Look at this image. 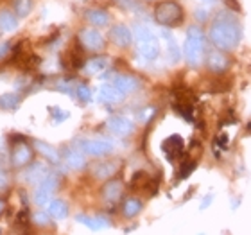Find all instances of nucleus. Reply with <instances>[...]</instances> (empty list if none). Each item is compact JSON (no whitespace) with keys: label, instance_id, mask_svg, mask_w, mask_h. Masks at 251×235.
<instances>
[{"label":"nucleus","instance_id":"obj_1","mask_svg":"<svg viewBox=\"0 0 251 235\" xmlns=\"http://www.w3.org/2000/svg\"><path fill=\"white\" fill-rule=\"evenodd\" d=\"M210 40L221 51L235 49L242 40V29L233 18H217L210 29Z\"/></svg>","mask_w":251,"mask_h":235},{"label":"nucleus","instance_id":"obj_2","mask_svg":"<svg viewBox=\"0 0 251 235\" xmlns=\"http://www.w3.org/2000/svg\"><path fill=\"white\" fill-rule=\"evenodd\" d=\"M136 38V47H138V52L144 59L147 61H154L160 54V45H158V38L154 36V32L149 29L147 26H138L135 27V36Z\"/></svg>","mask_w":251,"mask_h":235},{"label":"nucleus","instance_id":"obj_3","mask_svg":"<svg viewBox=\"0 0 251 235\" xmlns=\"http://www.w3.org/2000/svg\"><path fill=\"white\" fill-rule=\"evenodd\" d=\"M185 59L190 67H199L203 61L204 54V36L199 27H190L187 31V40H185Z\"/></svg>","mask_w":251,"mask_h":235},{"label":"nucleus","instance_id":"obj_4","mask_svg":"<svg viewBox=\"0 0 251 235\" xmlns=\"http://www.w3.org/2000/svg\"><path fill=\"white\" fill-rule=\"evenodd\" d=\"M185 15L181 5L173 2V0H165V2H160L154 9V20L160 24L162 27H174L179 26L183 22Z\"/></svg>","mask_w":251,"mask_h":235},{"label":"nucleus","instance_id":"obj_5","mask_svg":"<svg viewBox=\"0 0 251 235\" xmlns=\"http://www.w3.org/2000/svg\"><path fill=\"white\" fill-rule=\"evenodd\" d=\"M56 185H58V178L54 176V174H49L42 180L40 183V187L36 188V192H34V201L38 205H45L49 199L52 198L54 190H56Z\"/></svg>","mask_w":251,"mask_h":235},{"label":"nucleus","instance_id":"obj_6","mask_svg":"<svg viewBox=\"0 0 251 235\" xmlns=\"http://www.w3.org/2000/svg\"><path fill=\"white\" fill-rule=\"evenodd\" d=\"M81 149H83L84 155H90V157H106L113 151V146L111 142L108 140H84L81 142Z\"/></svg>","mask_w":251,"mask_h":235},{"label":"nucleus","instance_id":"obj_7","mask_svg":"<svg viewBox=\"0 0 251 235\" xmlns=\"http://www.w3.org/2000/svg\"><path fill=\"white\" fill-rule=\"evenodd\" d=\"M79 40L88 51H102L104 49V38L97 29H83L79 32Z\"/></svg>","mask_w":251,"mask_h":235},{"label":"nucleus","instance_id":"obj_8","mask_svg":"<svg viewBox=\"0 0 251 235\" xmlns=\"http://www.w3.org/2000/svg\"><path fill=\"white\" fill-rule=\"evenodd\" d=\"M110 38L111 42L115 43V45H119V47H129L131 42H133V32L124 24H117V26L111 27Z\"/></svg>","mask_w":251,"mask_h":235},{"label":"nucleus","instance_id":"obj_9","mask_svg":"<svg viewBox=\"0 0 251 235\" xmlns=\"http://www.w3.org/2000/svg\"><path fill=\"white\" fill-rule=\"evenodd\" d=\"M108 128L111 133H115L119 136H127L133 133V122L129 119H126L122 115H115L108 120Z\"/></svg>","mask_w":251,"mask_h":235},{"label":"nucleus","instance_id":"obj_10","mask_svg":"<svg viewBox=\"0 0 251 235\" xmlns=\"http://www.w3.org/2000/svg\"><path fill=\"white\" fill-rule=\"evenodd\" d=\"M31 160H32V151L31 147L25 146V144L16 146L15 151L11 153V163H13V167H25Z\"/></svg>","mask_w":251,"mask_h":235},{"label":"nucleus","instance_id":"obj_11","mask_svg":"<svg viewBox=\"0 0 251 235\" xmlns=\"http://www.w3.org/2000/svg\"><path fill=\"white\" fill-rule=\"evenodd\" d=\"M113 86L117 90H121L122 94L127 95L131 92H135L138 88V79L133 78V76H126V74H119L113 78Z\"/></svg>","mask_w":251,"mask_h":235},{"label":"nucleus","instance_id":"obj_12","mask_svg":"<svg viewBox=\"0 0 251 235\" xmlns=\"http://www.w3.org/2000/svg\"><path fill=\"white\" fill-rule=\"evenodd\" d=\"M165 42H167V59L171 63H178L179 58H181V51H179V45L176 43V38L173 36V32L163 29L162 31Z\"/></svg>","mask_w":251,"mask_h":235},{"label":"nucleus","instance_id":"obj_13","mask_svg":"<svg viewBox=\"0 0 251 235\" xmlns=\"http://www.w3.org/2000/svg\"><path fill=\"white\" fill-rule=\"evenodd\" d=\"M208 68L215 74L225 72L226 68H228V59H226L225 54L219 52V51H212L208 54Z\"/></svg>","mask_w":251,"mask_h":235},{"label":"nucleus","instance_id":"obj_14","mask_svg":"<svg viewBox=\"0 0 251 235\" xmlns=\"http://www.w3.org/2000/svg\"><path fill=\"white\" fill-rule=\"evenodd\" d=\"M122 190H124V185H122L121 182H117V180H113V182H108L102 187V198L106 199V201H117V199L122 196Z\"/></svg>","mask_w":251,"mask_h":235},{"label":"nucleus","instance_id":"obj_15","mask_svg":"<svg viewBox=\"0 0 251 235\" xmlns=\"http://www.w3.org/2000/svg\"><path fill=\"white\" fill-rule=\"evenodd\" d=\"M99 95L104 103H110V104H117V103H121V101L124 99V94H122L121 90H117L115 86H111V84L100 86Z\"/></svg>","mask_w":251,"mask_h":235},{"label":"nucleus","instance_id":"obj_16","mask_svg":"<svg viewBox=\"0 0 251 235\" xmlns=\"http://www.w3.org/2000/svg\"><path fill=\"white\" fill-rule=\"evenodd\" d=\"M163 149L167 153V158L173 160L176 155H179V153L183 151V140H181V136L179 135L169 136V140L163 142Z\"/></svg>","mask_w":251,"mask_h":235},{"label":"nucleus","instance_id":"obj_17","mask_svg":"<svg viewBox=\"0 0 251 235\" xmlns=\"http://www.w3.org/2000/svg\"><path fill=\"white\" fill-rule=\"evenodd\" d=\"M18 27V20H16V15L11 13L9 9H2L0 11V31L11 32Z\"/></svg>","mask_w":251,"mask_h":235},{"label":"nucleus","instance_id":"obj_18","mask_svg":"<svg viewBox=\"0 0 251 235\" xmlns=\"http://www.w3.org/2000/svg\"><path fill=\"white\" fill-rule=\"evenodd\" d=\"M86 20L95 27H106L110 24V15L102 9H90L86 13Z\"/></svg>","mask_w":251,"mask_h":235},{"label":"nucleus","instance_id":"obj_19","mask_svg":"<svg viewBox=\"0 0 251 235\" xmlns=\"http://www.w3.org/2000/svg\"><path fill=\"white\" fill-rule=\"evenodd\" d=\"M49 215L54 217V219H65L68 215V207L65 201L61 199H54L49 203Z\"/></svg>","mask_w":251,"mask_h":235},{"label":"nucleus","instance_id":"obj_20","mask_svg":"<svg viewBox=\"0 0 251 235\" xmlns=\"http://www.w3.org/2000/svg\"><path fill=\"white\" fill-rule=\"evenodd\" d=\"M117 162H102L99 163V165H95L94 169V174L99 180H108V178H111V174L117 173Z\"/></svg>","mask_w":251,"mask_h":235},{"label":"nucleus","instance_id":"obj_21","mask_svg":"<svg viewBox=\"0 0 251 235\" xmlns=\"http://www.w3.org/2000/svg\"><path fill=\"white\" fill-rule=\"evenodd\" d=\"M20 104V97L16 94H2L0 95V108L5 111H13Z\"/></svg>","mask_w":251,"mask_h":235},{"label":"nucleus","instance_id":"obj_22","mask_svg":"<svg viewBox=\"0 0 251 235\" xmlns=\"http://www.w3.org/2000/svg\"><path fill=\"white\" fill-rule=\"evenodd\" d=\"M77 221L79 223H83V225H86L88 228H92V230H99V228L108 226V219H104V217H86V215H77Z\"/></svg>","mask_w":251,"mask_h":235},{"label":"nucleus","instance_id":"obj_23","mask_svg":"<svg viewBox=\"0 0 251 235\" xmlns=\"http://www.w3.org/2000/svg\"><path fill=\"white\" fill-rule=\"evenodd\" d=\"M67 163L68 167L74 169V171H77V169H83L84 163H86V160H84V155L79 151H70L67 155Z\"/></svg>","mask_w":251,"mask_h":235},{"label":"nucleus","instance_id":"obj_24","mask_svg":"<svg viewBox=\"0 0 251 235\" xmlns=\"http://www.w3.org/2000/svg\"><path fill=\"white\" fill-rule=\"evenodd\" d=\"M140 210H142V203L138 199H126L124 205H122V214L126 217H135Z\"/></svg>","mask_w":251,"mask_h":235},{"label":"nucleus","instance_id":"obj_25","mask_svg":"<svg viewBox=\"0 0 251 235\" xmlns=\"http://www.w3.org/2000/svg\"><path fill=\"white\" fill-rule=\"evenodd\" d=\"M34 146H36L38 151L42 153V155H43V157H45V158H49L50 162H58V160H59L58 151H56V149H54L52 146H49L47 142H36Z\"/></svg>","mask_w":251,"mask_h":235},{"label":"nucleus","instance_id":"obj_26","mask_svg":"<svg viewBox=\"0 0 251 235\" xmlns=\"http://www.w3.org/2000/svg\"><path fill=\"white\" fill-rule=\"evenodd\" d=\"M106 65H108V59L106 58H94L86 63V72L88 74H99V72L104 70Z\"/></svg>","mask_w":251,"mask_h":235},{"label":"nucleus","instance_id":"obj_27","mask_svg":"<svg viewBox=\"0 0 251 235\" xmlns=\"http://www.w3.org/2000/svg\"><path fill=\"white\" fill-rule=\"evenodd\" d=\"M43 174H45V169H43V165H40V163H36V165H32L29 171H27V180L31 183H36V182H42L43 180Z\"/></svg>","mask_w":251,"mask_h":235},{"label":"nucleus","instance_id":"obj_28","mask_svg":"<svg viewBox=\"0 0 251 235\" xmlns=\"http://www.w3.org/2000/svg\"><path fill=\"white\" fill-rule=\"evenodd\" d=\"M32 9V0H16L15 2V13L22 18H25Z\"/></svg>","mask_w":251,"mask_h":235},{"label":"nucleus","instance_id":"obj_29","mask_svg":"<svg viewBox=\"0 0 251 235\" xmlns=\"http://www.w3.org/2000/svg\"><path fill=\"white\" fill-rule=\"evenodd\" d=\"M77 95H79V99L81 101H84V103H88L90 99H92V94H90V90H88V86H77Z\"/></svg>","mask_w":251,"mask_h":235},{"label":"nucleus","instance_id":"obj_30","mask_svg":"<svg viewBox=\"0 0 251 235\" xmlns=\"http://www.w3.org/2000/svg\"><path fill=\"white\" fill-rule=\"evenodd\" d=\"M194 165H196V162H188L185 163V165H181V171H179V178H187L188 174L194 171Z\"/></svg>","mask_w":251,"mask_h":235},{"label":"nucleus","instance_id":"obj_31","mask_svg":"<svg viewBox=\"0 0 251 235\" xmlns=\"http://www.w3.org/2000/svg\"><path fill=\"white\" fill-rule=\"evenodd\" d=\"M34 221H36L38 225H49V217L43 212H38L36 215H34Z\"/></svg>","mask_w":251,"mask_h":235},{"label":"nucleus","instance_id":"obj_32","mask_svg":"<svg viewBox=\"0 0 251 235\" xmlns=\"http://www.w3.org/2000/svg\"><path fill=\"white\" fill-rule=\"evenodd\" d=\"M5 185H7V180H5V176H4V174L0 173V190H2V188H4Z\"/></svg>","mask_w":251,"mask_h":235},{"label":"nucleus","instance_id":"obj_33","mask_svg":"<svg viewBox=\"0 0 251 235\" xmlns=\"http://www.w3.org/2000/svg\"><path fill=\"white\" fill-rule=\"evenodd\" d=\"M212 199H214V196L210 194L208 198H206V199H204V201H203V205H201V207H203V209H206V207H208V203H210V201H212Z\"/></svg>","mask_w":251,"mask_h":235},{"label":"nucleus","instance_id":"obj_34","mask_svg":"<svg viewBox=\"0 0 251 235\" xmlns=\"http://www.w3.org/2000/svg\"><path fill=\"white\" fill-rule=\"evenodd\" d=\"M2 207H4V205H2V201H0V210H2Z\"/></svg>","mask_w":251,"mask_h":235}]
</instances>
